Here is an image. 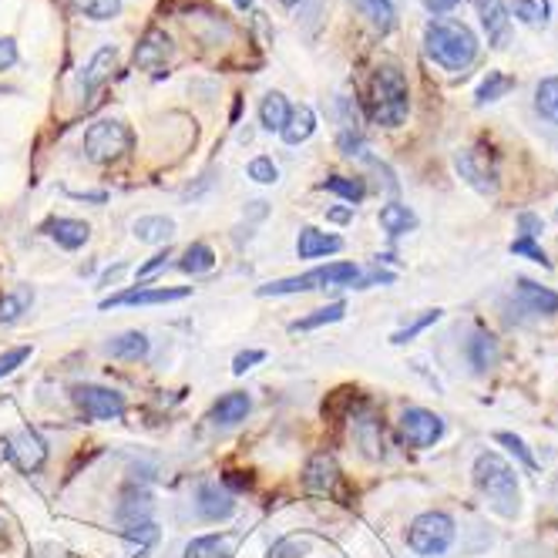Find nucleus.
Instances as JSON below:
<instances>
[{
	"label": "nucleus",
	"instance_id": "1",
	"mask_svg": "<svg viewBox=\"0 0 558 558\" xmlns=\"http://www.w3.org/2000/svg\"><path fill=\"white\" fill-rule=\"evenodd\" d=\"M424 48L441 67H447V72H465L478 58L474 30L461 21H431L424 30Z\"/></svg>",
	"mask_w": 558,
	"mask_h": 558
},
{
	"label": "nucleus",
	"instance_id": "2",
	"mask_svg": "<svg viewBox=\"0 0 558 558\" xmlns=\"http://www.w3.org/2000/svg\"><path fill=\"white\" fill-rule=\"evenodd\" d=\"M474 484H478V492L495 505V511H502L505 518L518 515V478H515V468L495 455V451H484V455H478L474 461Z\"/></svg>",
	"mask_w": 558,
	"mask_h": 558
},
{
	"label": "nucleus",
	"instance_id": "3",
	"mask_svg": "<svg viewBox=\"0 0 558 558\" xmlns=\"http://www.w3.org/2000/svg\"><path fill=\"white\" fill-rule=\"evenodd\" d=\"M367 109H370V118L377 125H388V128H397L407 118L410 98H407V81L401 75V67H394V64L377 67L373 78H370Z\"/></svg>",
	"mask_w": 558,
	"mask_h": 558
},
{
	"label": "nucleus",
	"instance_id": "4",
	"mask_svg": "<svg viewBox=\"0 0 558 558\" xmlns=\"http://www.w3.org/2000/svg\"><path fill=\"white\" fill-rule=\"evenodd\" d=\"M360 279V266L354 263H330L320 269H309L293 279H279V283L259 287V296H290V293H309V290H324V287H354Z\"/></svg>",
	"mask_w": 558,
	"mask_h": 558
},
{
	"label": "nucleus",
	"instance_id": "5",
	"mask_svg": "<svg viewBox=\"0 0 558 558\" xmlns=\"http://www.w3.org/2000/svg\"><path fill=\"white\" fill-rule=\"evenodd\" d=\"M455 542V521L444 511H424L410 521L407 529V545L417 555H444Z\"/></svg>",
	"mask_w": 558,
	"mask_h": 558
},
{
	"label": "nucleus",
	"instance_id": "6",
	"mask_svg": "<svg viewBox=\"0 0 558 558\" xmlns=\"http://www.w3.org/2000/svg\"><path fill=\"white\" fill-rule=\"evenodd\" d=\"M131 149V131L122 122H98L85 135V155L98 165L118 162Z\"/></svg>",
	"mask_w": 558,
	"mask_h": 558
},
{
	"label": "nucleus",
	"instance_id": "7",
	"mask_svg": "<svg viewBox=\"0 0 558 558\" xmlns=\"http://www.w3.org/2000/svg\"><path fill=\"white\" fill-rule=\"evenodd\" d=\"M455 165L461 172V179H468V186H474L478 192L498 189V158L492 155L487 145H471V149L458 152Z\"/></svg>",
	"mask_w": 558,
	"mask_h": 558
},
{
	"label": "nucleus",
	"instance_id": "8",
	"mask_svg": "<svg viewBox=\"0 0 558 558\" xmlns=\"http://www.w3.org/2000/svg\"><path fill=\"white\" fill-rule=\"evenodd\" d=\"M72 397L91 421H115L125 414V397L112 388H98V383H81L72 391Z\"/></svg>",
	"mask_w": 558,
	"mask_h": 558
},
{
	"label": "nucleus",
	"instance_id": "9",
	"mask_svg": "<svg viewBox=\"0 0 558 558\" xmlns=\"http://www.w3.org/2000/svg\"><path fill=\"white\" fill-rule=\"evenodd\" d=\"M401 434L410 447H434L444 434V421L434 410L424 407H407L401 417Z\"/></svg>",
	"mask_w": 558,
	"mask_h": 558
},
{
	"label": "nucleus",
	"instance_id": "10",
	"mask_svg": "<svg viewBox=\"0 0 558 558\" xmlns=\"http://www.w3.org/2000/svg\"><path fill=\"white\" fill-rule=\"evenodd\" d=\"M168 58H172V41H168V34L158 30V27H152L135 48V64L142 67V72H152V75L165 72Z\"/></svg>",
	"mask_w": 558,
	"mask_h": 558
},
{
	"label": "nucleus",
	"instance_id": "11",
	"mask_svg": "<svg viewBox=\"0 0 558 558\" xmlns=\"http://www.w3.org/2000/svg\"><path fill=\"white\" fill-rule=\"evenodd\" d=\"M8 455L14 458V465L21 471H38L45 465V458H48V447H45V441L34 431H17L8 441Z\"/></svg>",
	"mask_w": 558,
	"mask_h": 558
},
{
	"label": "nucleus",
	"instance_id": "12",
	"mask_svg": "<svg viewBox=\"0 0 558 558\" xmlns=\"http://www.w3.org/2000/svg\"><path fill=\"white\" fill-rule=\"evenodd\" d=\"M474 8L481 14V24L487 30V41L495 48L508 45V34H511V14L505 8V0H474Z\"/></svg>",
	"mask_w": 558,
	"mask_h": 558
},
{
	"label": "nucleus",
	"instance_id": "13",
	"mask_svg": "<svg viewBox=\"0 0 558 558\" xmlns=\"http://www.w3.org/2000/svg\"><path fill=\"white\" fill-rule=\"evenodd\" d=\"M195 508H199V518H205V521H226L236 511V502H232V495L226 492V487L205 481L199 487V495H195Z\"/></svg>",
	"mask_w": 558,
	"mask_h": 558
},
{
	"label": "nucleus",
	"instance_id": "14",
	"mask_svg": "<svg viewBox=\"0 0 558 558\" xmlns=\"http://www.w3.org/2000/svg\"><path fill=\"white\" fill-rule=\"evenodd\" d=\"M340 250H343L340 236L320 232L317 226L300 229V239H296V256L300 259H320V256H330V253H340Z\"/></svg>",
	"mask_w": 558,
	"mask_h": 558
},
{
	"label": "nucleus",
	"instance_id": "15",
	"mask_svg": "<svg viewBox=\"0 0 558 558\" xmlns=\"http://www.w3.org/2000/svg\"><path fill=\"white\" fill-rule=\"evenodd\" d=\"M192 290H186V287H176V290H165V287H158V290H135V293H118V296H112V300H104L101 306L109 309V306H158V303H176V300H186Z\"/></svg>",
	"mask_w": 558,
	"mask_h": 558
},
{
	"label": "nucleus",
	"instance_id": "16",
	"mask_svg": "<svg viewBox=\"0 0 558 558\" xmlns=\"http://www.w3.org/2000/svg\"><path fill=\"white\" fill-rule=\"evenodd\" d=\"M115 64H118V48H115V45L101 48V51L88 61L85 75H81V88H85V94H94L104 81H109V78H112V72H115Z\"/></svg>",
	"mask_w": 558,
	"mask_h": 558
},
{
	"label": "nucleus",
	"instance_id": "17",
	"mask_svg": "<svg viewBox=\"0 0 558 558\" xmlns=\"http://www.w3.org/2000/svg\"><path fill=\"white\" fill-rule=\"evenodd\" d=\"M250 407H253L250 394L232 391V394H226V397H219V401L213 404V414H208V417H213V424L232 428V424H239V421H246Z\"/></svg>",
	"mask_w": 558,
	"mask_h": 558
},
{
	"label": "nucleus",
	"instance_id": "18",
	"mask_svg": "<svg viewBox=\"0 0 558 558\" xmlns=\"http://www.w3.org/2000/svg\"><path fill=\"white\" fill-rule=\"evenodd\" d=\"M313 131H317V115H313L309 104H296V109H290V118L279 135H283L287 145H303Z\"/></svg>",
	"mask_w": 558,
	"mask_h": 558
},
{
	"label": "nucleus",
	"instance_id": "19",
	"mask_svg": "<svg viewBox=\"0 0 558 558\" xmlns=\"http://www.w3.org/2000/svg\"><path fill=\"white\" fill-rule=\"evenodd\" d=\"M337 481H340V471H337L330 455H317L309 461V468H306V487H309V492L327 495L337 487Z\"/></svg>",
	"mask_w": 558,
	"mask_h": 558
},
{
	"label": "nucleus",
	"instance_id": "20",
	"mask_svg": "<svg viewBox=\"0 0 558 558\" xmlns=\"http://www.w3.org/2000/svg\"><path fill=\"white\" fill-rule=\"evenodd\" d=\"M468 360L478 373L492 370L498 364V340L492 333H474L468 340Z\"/></svg>",
	"mask_w": 558,
	"mask_h": 558
},
{
	"label": "nucleus",
	"instance_id": "21",
	"mask_svg": "<svg viewBox=\"0 0 558 558\" xmlns=\"http://www.w3.org/2000/svg\"><path fill=\"white\" fill-rule=\"evenodd\" d=\"M48 229H51V239L64 250H81L88 242V236H91L88 223H81V219H54Z\"/></svg>",
	"mask_w": 558,
	"mask_h": 558
},
{
	"label": "nucleus",
	"instance_id": "22",
	"mask_svg": "<svg viewBox=\"0 0 558 558\" xmlns=\"http://www.w3.org/2000/svg\"><path fill=\"white\" fill-rule=\"evenodd\" d=\"M518 296L525 300V306H529V309L545 313V317H551V313H558V293H551V290H545V287L532 283V279H525V276L518 279Z\"/></svg>",
	"mask_w": 558,
	"mask_h": 558
},
{
	"label": "nucleus",
	"instance_id": "23",
	"mask_svg": "<svg viewBox=\"0 0 558 558\" xmlns=\"http://www.w3.org/2000/svg\"><path fill=\"white\" fill-rule=\"evenodd\" d=\"M287 118H290V101L279 94V91H269L263 98V104H259V122H263V128L266 131H283Z\"/></svg>",
	"mask_w": 558,
	"mask_h": 558
},
{
	"label": "nucleus",
	"instance_id": "24",
	"mask_svg": "<svg viewBox=\"0 0 558 558\" xmlns=\"http://www.w3.org/2000/svg\"><path fill=\"white\" fill-rule=\"evenodd\" d=\"M380 226H383V232H391V236H404V232L417 229V216L410 213L407 205L391 202V205L380 208Z\"/></svg>",
	"mask_w": 558,
	"mask_h": 558
},
{
	"label": "nucleus",
	"instance_id": "25",
	"mask_svg": "<svg viewBox=\"0 0 558 558\" xmlns=\"http://www.w3.org/2000/svg\"><path fill=\"white\" fill-rule=\"evenodd\" d=\"M109 354L118 357V360H138V357H145L149 354V337L138 333V330H128V333H122V337H115L109 343Z\"/></svg>",
	"mask_w": 558,
	"mask_h": 558
},
{
	"label": "nucleus",
	"instance_id": "26",
	"mask_svg": "<svg viewBox=\"0 0 558 558\" xmlns=\"http://www.w3.org/2000/svg\"><path fill=\"white\" fill-rule=\"evenodd\" d=\"M186 558H232V538L229 535H202L189 542Z\"/></svg>",
	"mask_w": 558,
	"mask_h": 558
},
{
	"label": "nucleus",
	"instance_id": "27",
	"mask_svg": "<svg viewBox=\"0 0 558 558\" xmlns=\"http://www.w3.org/2000/svg\"><path fill=\"white\" fill-rule=\"evenodd\" d=\"M135 236L142 242H152V246H158V242H168L172 236H176V223L165 219V216H145L135 223Z\"/></svg>",
	"mask_w": 558,
	"mask_h": 558
},
{
	"label": "nucleus",
	"instance_id": "28",
	"mask_svg": "<svg viewBox=\"0 0 558 558\" xmlns=\"http://www.w3.org/2000/svg\"><path fill=\"white\" fill-rule=\"evenodd\" d=\"M535 112L548 122L558 125V78H542L535 88Z\"/></svg>",
	"mask_w": 558,
	"mask_h": 558
},
{
	"label": "nucleus",
	"instance_id": "29",
	"mask_svg": "<svg viewBox=\"0 0 558 558\" xmlns=\"http://www.w3.org/2000/svg\"><path fill=\"white\" fill-rule=\"evenodd\" d=\"M515 17L529 27H548L551 21V0H518Z\"/></svg>",
	"mask_w": 558,
	"mask_h": 558
},
{
	"label": "nucleus",
	"instance_id": "30",
	"mask_svg": "<svg viewBox=\"0 0 558 558\" xmlns=\"http://www.w3.org/2000/svg\"><path fill=\"white\" fill-rule=\"evenodd\" d=\"M216 266V253L205 246V242H192V246L186 250V256L179 259V269L182 272H192V276H199V272H208Z\"/></svg>",
	"mask_w": 558,
	"mask_h": 558
},
{
	"label": "nucleus",
	"instance_id": "31",
	"mask_svg": "<svg viewBox=\"0 0 558 558\" xmlns=\"http://www.w3.org/2000/svg\"><path fill=\"white\" fill-rule=\"evenodd\" d=\"M30 306V293L17 290V293H4L0 296V324H17Z\"/></svg>",
	"mask_w": 558,
	"mask_h": 558
},
{
	"label": "nucleus",
	"instance_id": "32",
	"mask_svg": "<svg viewBox=\"0 0 558 558\" xmlns=\"http://www.w3.org/2000/svg\"><path fill=\"white\" fill-rule=\"evenodd\" d=\"M324 189H327V192H337L340 199H346L351 205L364 202V195H367V186H364L360 179H343V176H330V179L324 182Z\"/></svg>",
	"mask_w": 558,
	"mask_h": 558
},
{
	"label": "nucleus",
	"instance_id": "33",
	"mask_svg": "<svg viewBox=\"0 0 558 558\" xmlns=\"http://www.w3.org/2000/svg\"><path fill=\"white\" fill-rule=\"evenodd\" d=\"M343 313H346V303H330V306H324V309H317L313 313V317H306V320H296L293 324V330H317V327H324V324H337V320H343Z\"/></svg>",
	"mask_w": 558,
	"mask_h": 558
},
{
	"label": "nucleus",
	"instance_id": "34",
	"mask_svg": "<svg viewBox=\"0 0 558 558\" xmlns=\"http://www.w3.org/2000/svg\"><path fill=\"white\" fill-rule=\"evenodd\" d=\"M515 88V78H508V75H502V72H492L484 81H481V88H478V104H484V101H498L502 94H508Z\"/></svg>",
	"mask_w": 558,
	"mask_h": 558
},
{
	"label": "nucleus",
	"instance_id": "35",
	"mask_svg": "<svg viewBox=\"0 0 558 558\" xmlns=\"http://www.w3.org/2000/svg\"><path fill=\"white\" fill-rule=\"evenodd\" d=\"M149 508H152V502H149V492H125V502H122V518L125 521H145V515H149Z\"/></svg>",
	"mask_w": 558,
	"mask_h": 558
},
{
	"label": "nucleus",
	"instance_id": "36",
	"mask_svg": "<svg viewBox=\"0 0 558 558\" xmlns=\"http://www.w3.org/2000/svg\"><path fill=\"white\" fill-rule=\"evenodd\" d=\"M367 14L380 34H388L394 27V0H367Z\"/></svg>",
	"mask_w": 558,
	"mask_h": 558
},
{
	"label": "nucleus",
	"instance_id": "37",
	"mask_svg": "<svg viewBox=\"0 0 558 558\" xmlns=\"http://www.w3.org/2000/svg\"><path fill=\"white\" fill-rule=\"evenodd\" d=\"M125 538H128L131 545H138V551H145L149 545H155L158 529L152 525V521H135V525L125 529Z\"/></svg>",
	"mask_w": 558,
	"mask_h": 558
},
{
	"label": "nucleus",
	"instance_id": "38",
	"mask_svg": "<svg viewBox=\"0 0 558 558\" xmlns=\"http://www.w3.org/2000/svg\"><path fill=\"white\" fill-rule=\"evenodd\" d=\"M250 179H253V182H259V186H272V182H279V168H276V162H272V158H266V155L253 158V162H250Z\"/></svg>",
	"mask_w": 558,
	"mask_h": 558
},
{
	"label": "nucleus",
	"instance_id": "39",
	"mask_svg": "<svg viewBox=\"0 0 558 558\" xmlns=\"http://www.w3.org/2000/svg\"><path fill=\"white\" fill-rule=\"evenodd\" d=\"M498 444H505V447L511 451V455H518V461L525 465V468H532V471L538 468V465H535V455L525 447V441H521V437H515V434L502 431V434H498Z\"/></svg>",
	"mask_w": 558,
	"mask_h": 558
},
{
	"label": "nucleus",
	"instance_id": "40",
	"mask_svg": "<svg viewBox=\"0 0 558 558\" xmlns=\"http://www.w3.org/2000/svg\"><path fill=\"white\" fill-rule=\"evenodd\" d=\"M81 4V11L88 14V17H94V21H109V17H115L118 14V0H78Z\"/></svg>",
	"mask_w": 558,
	"mask_h": 558
},
{
	"label": "nucleus",
	"instance_id": "41",
	"mask_svg": "<svg viewBox=\"0 0 558 558\" xmlns=\"http://www.w3.org/2000/svg\"><path fill=\"white\" fill-rule=\"evenodd\" d=\"M511 253H515V256H529L532 263H542V266H551V259L545 256V250L535 246V239H515V242H511Z\"/></svg>",
	"mask_w": 558,
	"mask_h": 558
},
{
	"label": "nucleus",
	"instance_id": "42",
	"mask_svg": "<svg viewBox=\"0 0 558 558\" xmlns=\"http://www.w3.org/2000/svg\"><path fill=\"white\" fill-rule=\"evenodd\" d=\"M437 320H441V309H431V313H424V317L417 320V324H410L407 330H397L391 340H394V343H407L410 337H417V333H421L424 327H431V324H437Z\"/></svg>",
	"mask_w": 558,
	"mask_h": 558
},
{
	"label": "nucleus",
	"instance_id": "43",
	"mask_svg": "<svg viewBox=\"0 0 558 558\" xmlns=\"http://www.w3.org/2000/svg\"><path fill=\"white\" fill-rule=\"evenodd\" d=\"M30 357V351L27 346H17V351H8V354H0V377H8V373H14L24 360Z\"/></svg>",
	"mask_w": 558,
	"mask_h": 558
},
{
	"label": "nucleus",
	"instance_id": "44",
	"mask_svg": "<svg viewBox=\"0 0 558 558\" xmlns=\"http://www.w3.org/2000/svg\"><path fill=\"white\" fill-rule=\"evenodd\" d=\"M518 229H521V239H535L545 229V223L538 216H532V213H521L518 216Z\"/></svg>",
	"mask_w": 558,
	"mask_h": 558
},
{
	"label": "nucleus",
	"instance_id": "45",
	"mask_svg": "<svg viewBox=\"0 0 558 558\" xmlns=\"http://www.w3.org/2000/svg\"><path fill=\"white\" fill-rule=\"evenodd\" d=\"M263 360H266L263 351H246V354H239V357L232 360V373H246L253 364H263Z\"/></svg>",
	"mask_w": 558,
	"mask_h": 558
},
{
	"label": "nucleus",
	"instance_id": "46",
	"mask_svg": "<svg viewBox=\"0 0 558 558\" xmlns=\"http://www.w3.org/2000/svg\"><path fill=\"white\" fill-rule=\"evenodd\" d=\"M165 259H168V250H165V253H155L145 266H138V279H149L152 272H158V269L165 266Z\"/></svg>",
	"mask_w": 558,
	"mask_h": 558
},
{
	"label": "nucleus",
	"instance_id": "47",
	"mask_svg": "<svg viewBox=\"0 0 558 558\" xmlns=\"http://www.w3.org/2000/svg\"><path fill=\"white\" fill-rule=\"evenodd\" d=\"M14 61H17V48H14V41L0 38V72H4V67H11Z\"/></svg>",
	"mask_w": 558,
	"mask_h": 558
},
{
	"label": "nucleus",
	"instance_id": "48",
	"mask_svg": "<svg viewBox=\"0 0 558 558\" xmlns=\"http://www.w3.org/2000/svg\"><path fill=\"white\" fill-rule=\"evenodd\" d=\"M461 0H424V8L431 11V14H444V11H451V8H458Z\"/></svg>",
	"mask_w": 558,
	"mask_h": 558
},
{
	"label": "nucleus",
	"instance_id": "49",
	"mask_svg": "<svg viewBox=\"0 0 558 558\" xmlns=\"http://www.w3.org/2000/svg\"><path fill=\"white\" fill-rule=\"evenodd\" d=\"M330 219H337V223H346V219H351V213H346V208H333Z\"/></svg>",
	"mask_w": 558,
	"mask_h": 558
},
{
	"label": "nucleus",
	"instance_id": "50",
	"mask_svg": "<svg viewBox=\"0 0 558 558\" xmlns=\"http://www.w3.org/2000/svg\"><path fill=\"white\" fill-rule=\"evenodd\" d=\"M236 4H239V8H250V4H253V0H236Z\"/></svg>",
	"mask_w": 558,
	"mask_h": 558
},
{
	"label": "nucleus",
	"instance_id": "51",
	"mask_svg": "<svg viewBox=\"0 0 558 558\" xmlns=\"http://www.w3.org/2000/svg\"><path fill=\"white\" fill-rule=\"evenodd\" d=\"M283 4H287V8H293V4H300V0H283Z\"/></svg>",
	"mask_w": 558,
	"mask_h": 558
}]
</instances>
